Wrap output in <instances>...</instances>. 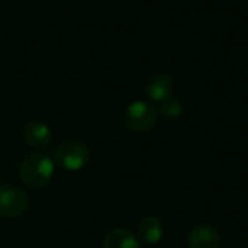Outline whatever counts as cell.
Wrapping results in <instances>:
<instances>
[{"mask_svg": "<svg viewBox=\"0 0 248 248\" xmlns=\"http://www.w3.org/2000/svg\"><path fill=\"white\" fill-rule=\"evenodd\" d=\"M54 176V163L46 154L28 155L19 169L20 182L31 189L45 187Z\"/></svg>", "mask_w": 248, "mask_h": 248, "instance_id": "cell-1", "label": "cell"}, {"mask_svg": "<svg viewBox=\"0 0 248 248\" xmlns=\"http://www.w3.org/2000/svg\"><path fill=\"white\" fill-rule=\"evenodd\" d=\"M157 118H158V110L153 103L145 100H138L126 108L124 113V124L132 132L145 134L154 128Z\"/></svg>", "mask_w": 248, "mask_h": 248, "instance_id": "cell-2", "label": "cell"}, {"mask_svg": "<svg viewBox=\"0 0 248 248\" xmlns=\"http://www.w3.org/2000/svg\"><path fill=\"white\" fill-rule=\"evenodd\" d=\"M55 158L62 169L77 171L86 167V164L90 161V151L80 141H64L55 150Z\"/></svg>", "mask_w": 248, "mask_h": 248, "instance_id": "cell-3", "label": "cell"}, {"mask_svg": "<svg viewBox=\"0 0 248 248\" xmlns=\"http://www.w3.org/2000/svg\"><path fill=\"white\" fill-rule=\"evenodd\" d=\"M29 208L28 195L19 187L3 186L0 187V217L19 218Z\"/></svg>", "mask_w": 248, "mask_h": 248, "instance_id": "cell-4", "label": "cell"}, {"mask_svg": "<svg viewBox=\"0 0 248 248\" xmlns=\"http://www.w3.org/2000/svg\"><path fill=\"white\" fill-rule=\"evenodd\" d=\"M189 248H219L221 234L209 224H199L187 235Z\"/></svg>", "mask_w": 248, "mask_h": 248, "instance_id": "cell-5", "label": "cell"}, {"mask_svg": "<svg viewBox=\"0 0 248 248\" xmlns=\"http://www.w3.org/2000/svg\"><path fill=\"white\" fill-rule=\"evenodd\" d=\"M22 137L29 147L38 148V150L46 148L52 141V134H51L49 126L41 121L28 122L22 131Z\"/></svg>", "mask_w": 248, "mask_h": 248, "instance_id": "cell-6", "label": "cell"}, {"mask_svg": "<svg viewBox=\"0 0 248 248\" xmlns=\"http://www.w3.org/2000/svg\"><path fill=\"white\" fill-rule=\"evenodd\" d=\"M174 90L173 77L167 73H155L145 83V93L150 99L155 102H163L167 97H171Z\"/></svg>", "mask_w": 248, "mask_h": 248, "instance_id": "cell-7", "label": "cell"}, {"mask_svg": "<svg viewBox=\"0 0 248 248\" xmlns=\"http://www.w3.org/2000/svg\"><path fill=\"white\" fill-rule=\"evenodd\" d=\"M138 235L147 244H158L164 237V225L157 217H145L138 225Z\"/></svg>", "mask_w": 248, "mask_h": 248, "instance_id": "cell-8", "label": "cell"}, {"mask_svg": "<svg viewBox=\"0 0 248 248\" xmlns=\"http://www.w3.org/2000/svg\"><path fill=\"white\" fill-rule=\"evenodd\" d=\"M103 248H140V243L131 231L118 228L106 235Z\"/></svg>", "mask_w": 248, "mask_h": 248, "instance_id": "cell-9", "label": "cell"}, {"mask_svg": "<svg viewBox=\"0 0 248 248\" xmlns=\"http://www.w3.org/2000/svg\"><path fill=\"white\" fill-rule=\"evenodd\" d=\"M183 110H185L183 102L176 97H167L166 100L160 102V108H158V113L164 119H170V121L180 118Z\"/></svg>", "mask_w": 248, "mask_h": 248, "instance_id": "cell-10", "label": "cell"}, {"mask_svg": "<svg viewBox=\"0 0 248 248\" xmlns=\"http://www.w3.org/2000/svg\"><path fill=\"white\" fill-rule=\"evenodd\" d=\"M0 183H1V177H0ZM0 187H1V186H0Z\"/></svg>", "mask_w": 248, "mask_h": 248, "instance_id": "cell-11", "label": "cell"}]
</instances>
